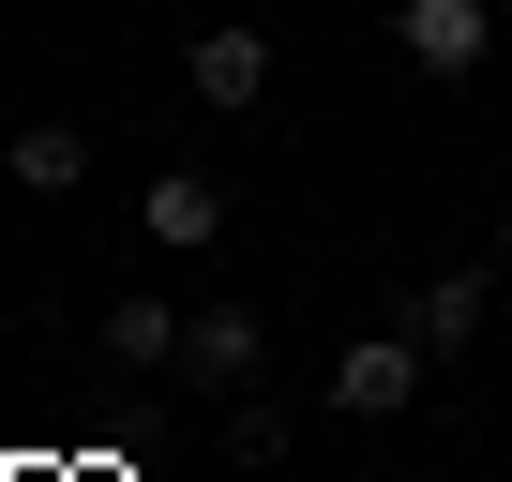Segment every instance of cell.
Wrapping results in <instances>:
<instances>
[{"label":"cell","mask_w":512,"mask_h":482,"mask_svg":"<svg viewBox=\"0 0 512 482\" xmlns=\"http://www.w3.org/2000/svg\"><path fill=\"white\" fill-rule=\"evenodd\" d=\"M136 226H151V257H211V241H226V181L211 166H166L136 196Z\"/></svg>","instance_id":"obj_6"},{"label":"cell","mask_w":512,"mask_h":482,"mask_svg":"<svg viewBox=\"0 0 512 482\" xmlns=\"http://www.w3.org/2000/svg\"><path fill=\"white\" fill-rule=\"evenodd\" d=\"M121 377H181V302H151V287H121L106 302V332H91Z\"/></svg>","instance_id":"obj_7"},{"label":"cell","mask_w":512,"mask_h":482,"mask_svg":"<svg viewBox=\"0 0 512 482\" xmlns=\"http://www.w3.org/2000/svg\"><path fill=\"white\" fill-rule=\"evenodd\" d=\"M0 166H16L31 196H76V181H91V136H76V121H31V136H0Z\"/></svg>","instance_id":"obj_8"},{"label":"cell","mask_w":512,"mask_h":482,"mask_svg":"<svg viewBox=\"0 0 512 482\" xmlns=\"http://www.w3.org/2000/svg\"><path fill=\"white\" fill-rule=\"evenodd\" d=\"M392 46H407L422 76H482V46H497V0H392Z\"/></svg>","instance_id":"obj_3"},{"label":"cell","mask_w":512,"mask_h":482,"mask_svg":"<svg viewBox=\"0 0 512 482\" xmlns=\"http://www.w3.org/2000/svg\"><path fill=\"white\" fill-rule=\"evenodd\" d=\"M256 362H272L256 302H196V317H181V377H196V392H256Z\"/></svg>","instance_id":"obj_4"},{"label":"cell","mask_w":512,"mask_h":482,"mask_svg":"<svg viewBox=\"0 0 512 482\" xmlns=\"http://www.w3.org/2000/svg\"><path fill=\"white\" fill-rule=\"evenodd\" d=\"M422 377H437V362L377 317V332H347V347H332V377H317V392H332L347 422H407V407H422Z\"/></svg>","instance_id":"obj_1"},{"label":"cell","mask_w":512,"mask_h":482,"mask_svg":"<svg viewBox=\"0 0 512 482\" xmlns=\"http://www.w3.org/2000/svg\"><path fill=\"white\" fill-rule=\"evenodd\" d=\"M226 467H287V407H272V392L226 407Z\"/></svg>","instance_id":"obj_9"},{"label":"cell","mask_w":512,"mask_h":482,"mask_svg":"<svg viewBox=\"0 0 512 482\" xmlns=\"http://www.w3.org/2000/svg\"><path fill=\"white\" fill-rule=\"evenodd\" d=\"M181 76H196V106H211V121H241V106H272V31H241V16H196Z\"/></svg>","instance_id":"obj_2"},{"label":"cell","mask_w":512,"mask_h":482,"mask_svg":"<svg viewBox=\"0 0 512 482\" xmlns=\"http://www.w3.org/2000/svg\"><path fill=\"white\" fill-rule=\"evenodd\" d=\"M392 332H407L422 362H467V347H482V272H422V287H392Z\"/></svg>","instance_id":"obj_5"}]
</instances>
